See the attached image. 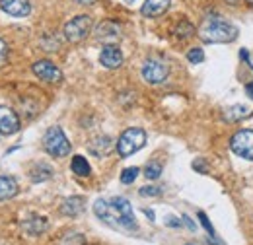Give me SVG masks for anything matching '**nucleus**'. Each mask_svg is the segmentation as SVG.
<instances>
[{"instance_id": "1", "label": "nucleus", "mask_w": 253, "mask_h": 245, "mask_svg": "<svg viewBox=\"0 0 253 245\" xmlns=\"http://www.w3.org/2000/svg\"><path fill=\"white\" fill-rule=\"evenodd\" d=\"M94 212L99 220H103L105 224H109L113 228L136 230V220L132 214L130 203L123 197H115L111 201L97 199L94 203Z\"/></svg>"}, {"instance_id": "2", "label": "nucleus", "mask_w": 253, "mask_h": 245, "mask_svg": "<svg viewBox=\"0 0 253 245\" xmlns=\"http://www.w3.org/2000/svg\"><path fill=\"white\" fill-rule=\"evenodd\" d=\"M238 28L222 18H207L201 28H199V37L205 43H232L238 39Z\"/></svg>"}, {"instance_id": "3", "label": "nucleus", "mask_w": 253, "mask_h": 245, "mask_svg": "<svg viewBox=\"0 0 253 245\" xmlns=\"http://www.w3.org/2000/svg\"><path fill=\"white\" fill-rule=\"evenodd\" d=\"M43 148L53 158H64L70 152V142L61 126H51L43 136Z\"/></svg>"}, {"instance_id": "4", "label": "nucleus", "mask_w": 253, "mask_h": 245, "mask_svg": "<svg viewBox=\"0 0 253 245\" xmlns=\"http://www.w3.org/2000/svg\"><path fill=\"white\" fill-rule=\"evenodd\" d=\"M146 144V132L142 128H126L117 140V152L121 158H128Z\"/></svg>"}, {"instance_id": "5", "label": "nucleus", "mask_w": 253, "mask_h": 245, "mask_svg": "<svg viewBox=\"0 0 253 245\" xmlns=\"http://www.w3.org/2000/svg\"><path fill=\"white\" fill-rule=\"evenodd\" d=\"M92 26H94L92 18L88 14H80L76 18H72L70 22H66V26H64V37L70 43H78V41H82V39L88 37V33L92 31Z\"/></svg>"}, {"instance_id": "6", "label": "nucleus", "mask_w": 253, "mask_h": 245, "mask_svg": "<svg viewBox=\"0 0 253 245\" xmlns=\"http://www.w3.org/2000/svg\"><path fill=\"white\" fill-rule=\"evenodd\" d=\"M230 148L236 156L253 162V130L250 128L238 130L230 140Z\"/></svg>"}, {"instance_id": "7", "label": "nucleus", "mask_w": 253, "mask_h": 245, "mask_svg": "<svg viewBox=\"0 0 253 245\" xmlns=\"http://www.w3.org/2000/svg\"><path fill=\"white\" fill-rule=\"evenodd\" d=\"M142 78L148 84H162L168 78V66L162 61L150 59L142 64Z\"/></svg>"}, {"instance_id": "8", "label": "nucleus", "mask_w": 253, "mask_h": 245, "mask_svg": "<svg viewBox=\"0 0 253 245\" xmlns=\"http://www.w3.org/2000/svg\"><path fill=\"white\" fill-rule=\"evenodd\" d=\"M33 74L43 80V82H61L63 80V72L53 64L51 61H37L33 64Z\"/></svg>"}, {"instance_id": "9", "label": "nucleus", "mask_w": 253, "mask_h": 245, "mask_svg": "<svg viewBox=\"0 0 253 245\" xmlns=\"http://www.w3.org/2000/svg\"><path fill=\"white\" fill-rule=\"evenodd\" d=\"M20 130V119L10 107H0V134H16Z\"/></svg>"}, {"instance_id": "10", "label": "nucleus", "mask_w": 253, "mask_h": 245, "mask_svg": "<svg viewBox=\"0 0 253 245\" xmlns=\"http://www.w3.org/2000/svg\"><path fill=\"white\" fill-rule=\"evenodd\" d=\"M99 62L105 66V68H119L123 64V53L115 47V45H105L99 53Z\"/></svg>"}, {"instance_id": "11", "label": "nucleus", "mask_w": 253, "mask_h": 245, "mask_svg": "<svg viewBox=\"0 0 253 245\" xmlns=\"http://www.w3.org/2000/svg\"><path fill=\"white\" fill-rule=\"evenodd\" d=\"M0 6L6 14L14 16V18H26L32 12L30 0H0Z\"/></svg>"}, {"instance_id": "12", "label": "nucleus", "mask_w": 253, "mask_h": 245, "mask_svg": "<svg viewBox=\"0 0 253 245\" xmlns=\"http://www.w3.org/2000/svg\"><path fill=\"white\" fill-rule=\"evenodd\" d=\"M95 37H97V41H103V43L113 45L115 41H119V37H121V30H119V26H117V24H113V22H103V24H99V26H97V30H95Z\"/></svg>"}, {"instance_id": "13", "label": "nucleus", "mask_w": 253, "mask_h": 245, "mask_svg": "<svg viewBox=\"0 0 253 245\" xmlns=\"http://www.w3.org/2000/svg\"><path fill=\"white\" fill-rule=\"evenodd\" d=\"M169 2H171V0H146V2L142 4L140 12H142V16H146V18H158V16H162V14L169 8Z\"/></svg>"}, {"instance_id": "14", "label": "nucleus", "mask_w": 253, "mask_h": 245, "mask_svg": "<svg viewBox=\"0 0 253 245\" xmlns=\"http://www.w3.org/2000/svg\"><path fill=\"white\" fill-rule=\"evenodd\" d=\"M84 210V199L82 197H68L61 204V212L64 216H78Z\"/></svg>"}, {"instance_id": "15", "label": "nucleus", "mask_w": 253, "mask_h": 245, "mask_svg": "<svg viewBox=\"0 0 253 245\" xmlns=\"http://www.w3.org/2000/svg\"><path fill=\"white\" fill-rule=\"evenodd\" d=\"M18 195V181L10 175L0 177V201H8Z\"/></svg>"}, {"instance_id": "16", "label": "nucleus", "mask_w": 253, "mask_h": 245, "mask_svg": "<svg viewBox=\"0 0 253 245\" xmlns=\"http://www.w3.org/2000/svg\"><path fill=\"white\" fill-rule=\"evenodd\" d=\"M70 169L78 177H88L92 173V167H90V163H88V160L84 156H74L72 162H70Z\"/></svg>"}, {"instance_id": "17", "label": "nucleus", "mask_w": 253, "mask_h": 245, "mask_svg": "<svg viewBox=\"0 0 253 245\" xmlns=\"http://www.w3.org/2000/svg\"><path fill=\"white\" fill-rule=\"evenodd\" d=\"M252 113V109L248 107V105H232V107H228L226 111H224V121H242L244 117H248Z\"/></svg>"}, {"instance_id": "18", "label": "nucleus", "mask_w": 253, "mask_h": 245, "mask_svg": "<svg viewBox=\"0 0 253 245\" xmlns=\"http://www.w3.org/2000/svg\"><path fill=\"white\" fill-rule=\"evenodd\" d=\"M30 177H32V181H35V183L47 181V179H51V177H53V167H51V165H47V163H37V165L32 169Z\"/></svg>"}, {"instance_id": "19", "label": "nucleus", "mask_w": 253, "mask_h": 245, "mask_svg": "<svg viewBox=\"0 0 253 245\" xmlns=\"http://www.w3.org/2000/svg\"><path fill=\"white\" fill-rule=\"evenodd\" d=\"M111 138L109 136H97L94 142H90V152L95 156H105L111 150Z\"/></svg>"}, {"instance_id": "20", "label": "nucleus", "mask_w": 253, "mask_h": 245, "mask_svg": "<svg viewBox=\"0 0 253 245\" xmlns=\"http://www.w3.org/2000/svg\"><path fill=\"white\" fill-rule=\"evenodd\" d=\"M24 230L30 236H37V234H41V232L47 230V222H45V218H32L30 222L24 224Z\"/></svg>"}, {"instance_id": "21", "label": "nucleus", "mask_w": 253, "mask_h": 245, "mask_svg": "<svg viewBox=\"0 0 253 245\" xmlns=\"http://www.w3.org/2000/svg\"><path fill=\"white\" fill-rule=\"evenodd\" d=\"M59 245H86V238L78 232H68L61 238Z\"/></svg>"}, {"instance_id": "22", "label": "nucleus", "mask_w": 253, "mask_h": 245, "mask_svg": "<svg viewBox=\"0 0 253 245\" xmlns=\"http://www.w3.org/2000/svg\"><path fill=\"white\" fill-rule=\"evenodd\" d=\"M144 175H146V179H158L160 175H162V163L158 162H150L146 167H144Z\"/></svg>"}, {"instance_id": "23", "label": "nucleus", "mask_w": 253, "mask_h": 245, "mask_svg": "<svg viewBox=\"0 0 253 245\" xmlns=\"http://www.w3.org/2000/svg\"><path fill=\"white\" fill-rule=\"evenodd\" d=\"M193 33H195V28L191 26L187 20L179 22V24H177V28H175V35H177V37H181V39H187V37H191Z\"/></svg>"}, {"instance_id": "24", "label": "nucleus", "mask_w": 253, "mask_h": 245, "mask_svg": "<svg viewBox=\"0 0 253 245\" xmlns=\"http://www.w3.org/2000/svg\"><path fill=\"white\" fill-rule=\"evenodd\" d=\"M136 177H138V167H126V169H123V173H121V183L125 185L134 183Z\"/></svg>"}, {"instance_id": "25", "label": "nucleus", "mask_w": 253, "mask_h": 245, "mask_svg": "<svg viewBox=\"0 0 253 245\" xmlns=\"http://www.w3.org/2000/svg\"><path fill=\"white\" fill-rule=\"evenodd\" d=\"M187 61H189L191 64H199V62L205 61V53H203V49L193 47L189 53H187Z\"/></svg>"}, {"instance_id": "26", "label": "nucleus", "mask_w": 253, "mask_h": 245, "mask_svg": "<svg viewBox=\"0 0 253 245\" xmlns=\"http://www.w3.org/2000/svg\"><path fill=\"white\" fill-rule=\"evenodd\" d=\"M138 193H140L142 197H158L160 193H162V189H160V187H142Z\"/></svg>"}, {"instance_id": "27", "label": "nucleus", "mask_w": 253, "mask_h": 245, "mask_svg": "<svg viewBox=\"0 0 253 245\" xmlns=\"http://www.w3.org/2000/svg\"><path fill=\"white\" fill-rule=\"evenodd\" d=\"M199 220H201V224L205 226V230H207V232H209V234H211V236L214 238V228L211 226V222H209L207 214H205V212H199Z\"/></svg>"}, {"instance_id": "28", "label": "nucleus", "mask_w": 253, "mask_h": 245, "mask_svg": "<svg viewBox=\"0 0 253 245\" xmlns=\"http://www.w3.org/2000/svg\"><path fill=\"white\" fill-rule=\"evenodd\" d=\"M6 57H8V45L0 39V66L6 62Z\"/></svg>"}, {"instance_id": "29", "label": "nucleus", "mask_w": 253, "mask_h": 245, "mask_svg": "<svg viewBox=\"0 0 253 245\" xmlns=\"http://www.w3.org/2000/svg\"><path fill=\"white\" fill-rule=\"evenodd\" d=\"M193 167H195V169H199L201 173H205V171H207V167H205V163H203V160H197V162L193 163Z\"/></svg>"}, {"instance_id": "30", "label": "nucleus", "mask_w": 253, "mask_h": 245, "mask_svg": "<svg viewBox=\"0 0 253 245\" xmlns=\"http://www.w3.org/2000/svg\"><path fill=\"white\" fill-rule=\"evenodd\" d=\"M246 93H248V95H250V97L253 99V82H250V84L246 86Z\"/></svg>"}, {"instance_id": "31", "label": "nucleus", "mask_w": 253, "mask_h": 245, "mask_svg": "<svg viewBox=\"0 0 253 245\" xmlns=\"http://www.w3.org/2000/svg\"><path fill=\"white\" fill-rule=\"evenodd\" d=\"M74 2H78V4H84V6H90V4H94L97 0H74Z\"/></svg>"}, {"instance_id": "32", "label": "nucleus", "mask_w": 253, "mask_h": 245, "mask_svg": "<svg viewBox=\"0 0 253 245\" xmlns=\"http://www.w3.org/2000/svg\"><path fill=\"white\" fill-rule=\"evenodd\" d=\"M168 224H169V226H179V222H177L173 216H169V218H168Z\"/></svg>"}, {"instance_id": "33", "label": "nucleus", "mask_w": 253, "mask_h": 245, "mask_svg": "<svg viewBox=\"0 0 253 245\" xmlns=\"http://www.w3.org/2000/svg\"><path fill=\"white\" fill-rule=\"evenodd\" d=\"M183 220H185V224L189 226L191 230H195V224H193V222H191V220H189V216H183Z\"/></svg>"}, {"instance_id": "34", "label": "nucleus", "mask_w": 253, "mask_h": 245, "mask_svg": "<svg viewBox=\"0 0 253 245\" xmlns=\"http://www.w3.org/2000/svg\"><path fill=\"white\" fill-rule=\"evenodd\" d=\"M144 214L148 216L150 220H154V212H152V210H146V208H144Z\"/></svg>"}, {"instance_id": "35", "label": "nucleus", "mask_w": 253, "mask_h": 245, "mask_svg": "<svg viewBox=\"0 0 253 245\" xmlns=\"http://www.w3.org/2000/svg\"><path fill=\"white\" fill-rule=\"evenodd\" d=\"M248 2H250V4H253V0H248Z\"/></svg>"}, {"instance_id": "36", "label": "nucleus", "mask_w": 253, "mask_h": 245, "mask_svg": "<svg viewBox=\"0 0 253 245\" xmlns=\"http://www.w3.org/2000/svg\"><path fill=\"white\" fill-rule=\"evenodd\" d=\"M187 245H193V244H187Z\"/></svg>"}]
</instances>
